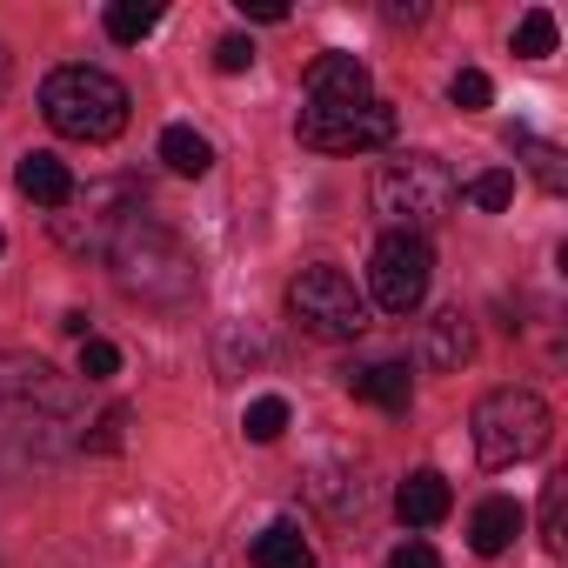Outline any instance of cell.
I'll list each match as a JSON object with an SVG mask.
<instances>
[{
    "mask_svg": "<svg viewBox=\"0 0 568 568\" xmlns=\"http://www.w3.org/2000/svg\"><path fill=\"white\" fill-rule=\"evenodd\" d=\"M108 267L121 281V295L148 302V308H181L194 295V254L174 227H161L154 214H134L114 241H108Z\"/></svg>",
    "mask_w": 568,
    "mask_h": 568,
    "instance_id": "obj_1",
    "label": "cell"
},
{
    "mask_svg": "<svg viewBox=\"0 0 568 568\" xmlns=\"http://www.w3.org/2000/svg\"><path fill=\"white\" fill-rule=\"evenodd\" d=\"M41 114L68 141H114L128 128V88L108 68H54L41 81Z\"/></svg>",
    "mask_w": 568,
    "mask_h": 568,
    "instance_id": "obj_2",
    "label": "cell"
},
{
    "mask_svg": "<svg viewBox=\"0 0 568 568\" xmlns=\"http://www.w3.org/2000/svg\"><path fill=\"white\" fill-rule=\"evenodd\" d=\"M455 201H462V187L442 154H395L375 168V214L388 221V234H422V227L448 221Z\"/></svg>",
    "mask_w": 568,
    "mask_h": 568,
    "instance_id": "obj_3",
    "label": "cell"
},
{
    "mask_svg": "<svg viewBox=\"0 0 568 568\" xmlns=\"http://www.w3.org/2000/svg\"><path fill=\"white\" fill-rule=\"evenodd\" d=\"M468 435H475V455L481 468H515V462H535L555 435V415L535 388H495L475 402L468 415Z\"/></svg>",
    "mask_w": 568,
    "mask_h": 568,
    "instance_id": "obj_4",
    "label": "cell"
},
{
    "mask_svg": "<svg viewBox=\"0 0 568 568\" xmlns=\"http://www.w3.org/2000/svg\"><path fill=\"white\" fill-rule=\"evenodd\" d=\"M288 315H295L315 342H355V335L368 328L362 288H355L342 267H328V261H315V267H302V274L288 281Z\"/></svg>",
    "mask_w": 568,
    "mask_h": 568,
    "instance_id": "obj_5",
    "label": "cell"
},
{
    "mask_svg": "<svg viewBox=\"0 0 568 568\" xmlns=\"http://www.w3.org/2000/svg\"><path fill=\"white\" fill-rule=\"evenodd\" d=\"M428 281H435V254L422 234H382L368 254V288L382 315H415L428 302Z\"/></svg>",
    "mask_w": 568,
    "mask_h": 568,
    "instance_id": "obj_6",
    "label": "cell"
},
{
    "mask_svg": "<svg viewBox=\"0 0 568 568\" xmlns=\"http://www.w3.org/2000/svg\"><path fill=\"white\" fill-rule=\"evenodd\" d=\"M295 134L322 154H368V148H388L395 141V108L388 101H342V108H302Z\"/></svg>",
    "mask_w": 568,
    "mask_h": 568,
    "instance_id": "obj_7",
    "label": "cell"
},
{
    "mask_svg": "<svg viewBox=\"0 0 568 568\" xmlns=\"http://www.w3.org/2000/svg\"><path fill=\"white\" fill-rule=\"evenodd\" d=\"M141 214V187L134 181H94L88 194L74 187V201L61 207V221H54V234H61V247H108L128 221Z\"/></svg>",
    "mask_w": 568,
    "mask_h": 568,
    "instance_id": "obj_8",
    "label": "cell"
},
{
    "mask_svg": "<svg viewBox=\"0 0 568 568\" xmlns=\"http://www.w3.org/2000/svg\"><path fill=\"white\" fill-rule=\"evenodd\" d=\"M8 408H48V415H68V408H74V388H68L48 362L0 355V415H8Z\"/></svg>",
    "mask_w": 568,
    "mask_h": 568,
    "instance_id": "obj_9",
    "label": "cell"
},
{
    "mask_svg": "<svg viewBox=\"0 0 568 568\" xmlns=\"http://www.w3.org/2000/svg\"><path fill=\"white\" fill-rule=\"evenodd\" d=\"M342 388H348L355 402L388 408V415H408V402H415L408 362H348V368H342Z\"/></svg>",
    "mask_w": 568,
    "mask_h": 568,
    "instance_id": "obj_10",
    "label": "cell"
},
{
    "mask_svg": "<svg viewBox=\"0 0 568 568\" xmlns=\"http://www.w3.org/2000/svg\"><path fill=\"white\" fill-rule=\"evenodd\" d=\"M308 108H342V101H368V68L355 54H322L308 68Z\"/></svg>",
    "mask_w": 568,
    "mask_h": 568,
    "instance_id": "obj_11",
    "label": "cell"
},
{
    "mask_svg": "<svg viewBox=\"0 0 568 568\" xmlns=\"http://www.w3.org/2000/svg\"><path fill=\"white\" fill-rule=\"evenodd\" d=\"M468 355H475V328H468V315H462V308H442V315L422 328V362H428L435 375H455Z\"/></svg>",
    "mask_w": 568,
    "mask_h": 568,
    "instance_id": "obj_12",
    "label": "cell"
},
{
    "mask_svg": "<svg viewBox=\"0 0 568 568\" xmlns=\"http://www.w3.org/2000/svg\"><path fill=\"white\" fill-rule=\"evenodd\" d=\"M448 508H455V488H448L435 468H415V475L395 488V515H402L408 528H435Z\"/></svg>",
    "mask_w": 568,
    "mask_h": 568,
    "instance_id": "obj_13",
    "label": "cell"
},
{
    "mask_svg": "<svg viewBox=\"0 0 568 568\" xmlns=\"http://www.w3.org/2000/svg\"><path fill=\"white\" fill-rule=\"evenodd\" d=\"M14 187L28 194V201H41V207H68L74 201V174H68V161L61 154H21V168H14Z\"/></svg>",
    "mask_w": 568,
    "mask_h": 568,
    "instance_id": "obj_14",
    "label": "cell"
},
{
    "mask_svg": "<svg viewBox=\"0 0 568 568\" xmlns=\"http://www.w3.org/2000/svg\"><path fill=\"white\" fill-rule=\"evenodd\" d=\"M515 535H521V501H508V495H488L475 508V521H468V548L475 555H501Z\"/></svg>",
    "mask_w": 568,
    "mask_h": 568,
    "instance_id": "obj_15",
    "label": "cell"
},
{
    "mask_svg": "<svg viewBox=\"0 0 568 568\" xmlns=\"http://www.w3.org/2000/svg\"><path fill=\"white\" fill-rule=\"evenodd\" d=\"M254 568H315V548L302 541L295 521H267L254 535Z\"/></svg>",
    "mask_w": 568,
    "mask_h": 568,
    "instance_id": "obj_16",
    "label": "cell"
},
{
    "mask_svg": "<svg viewBox=\"0 0 568 568\" xmlns=\"http://www.w3.org/2000/svg\"><path fill=\"white\" fill-rule=\"evenodd\" d=\"M308 495L335 515V521H348V515H362V501H368V488H362V475L355 468H335V462H322L315 468V481H308Z\"/></svg>",
    "mask_w": 568,
    "mask_h": 568,
    "instance_id": "obj_17",
    "label": "cell"
},
{
    "mask_svg": "<svg viewBox=\"0 0 568 568\" xmlns=\"http://www.w3.org/2000/svg\"><path fill=\"white\" fill-rule=\"evenodd\" d=\"M161 161H168L174 174H187V181H201V174L214 168V141H207V134H194L187 121H174V128L161 134Z\"/></svg>",
    "mask_w": 568,
    "mask_h": 568,
    "instance_id": "obj_18",
    "label": "cell"
},
{
    "mask_svg": "<svg viewBox=\"0 0 568 568\" xmlns=\"http://www.w3.org/2000/svg\"><path fill=\"white\" fill-rule=\"evenodd\" d=\"M508 148L528 161V174H535L548 194H561V187H568V161H561V148H555V141H541V134H528V128H508Z\"/></svg>",
    "mask_w": 568,
    "mask_h": 568,
    "instance_id": "obj_19",
    "label": "cell"
},
{
    "mask_svg": "<svg viewBox=\"0 0 568 568\" xmlns=\"http://www.w3.org/2000/svg\"><path fill=\"white\" fill-rule=\"evenodd\" d=\"M154 28H161V8H141V0H114L108 8V41L114 48H141Z\"/></svg>",
    "mask_w": 568,
    "mask_h": 568,
    "instance_id": "obj_20",
    "label": "cell"
},
{
    "mask_svg": "<svg viewBox=\"0 0 568 568\" xmlns=\"http://www.w3.org/2000/svg\"><path fill=\"white\" fill-rule=\"evenodd\" d=\"M288 395H261V402H247V415H241V428H247V442H281V435H288Z\"/></svg>",
    "mask_w": 568,
    "mask_h": 568,
    "instance_id": "obj_21",
    "label": "cell"
},
{
    "mask_svg": "<svg viewBox=\"0 0 568 568\" xmlns=\"http://www.w3.org/2000/svg\"><path fill=\"white\" fill-rule=\"evenodd\" d=\"M515 54H521V61L555 54V14H548V8H528V14L515 21Z\"/></svg>",
    "mask_w": 568,
    "mask_h": 568,
    "instance_id": "obj_22",
    "label": "cell"
},
{
    "mask_svg": "<svg viewBox=\"0 0 568 568\" xmlns=\"http://www.w3.org/2000/svg\"><path fill=\"white\" fill-rule=\"evenodd\" d=\"M462 194H468V201H475L481 214H501V207L515 201V174H508V168H488V174H475V181H468Z\"/></svg>",
    "mask_w": 568,
    "mask_h": 568,
    "instance_id": "obj_23",
    "label": "cell"
},
{
    "mask_svg": "<svg viewBox=\"0 0 568 568\" xmlns=\"http://www.w3.org/2000/svg\"><path fill=\"white\" fill-rule=\"evenodd\" d=\"M448 101H455V108H462V114H481V108H488V101H495V81H488V74H481V68H462V74H455V81H448Z\"/></svg>",
    "mask_w": 568,
    "mask_h": 568,
    "instance_id": "obj_24",
    "label": "cell"
},
{
    "mask_svg": "<svg viewBox=\"0 0 568 568\" xmlns=\"http://www.w3.org/2000/svg\"><path fill=\"white\" fill-rule=\"evenodd\" d=\"M128 422H134V408H108L101 422H94V435H88V455H121V442H128Z\"/></svg>",
    "mask_w": 568,
    "mask_h": 568,
    "instance_id": "obj_25",
    "label": "cell"
},
{
    "mask_svg": "<svg viewBox=\"0 0 568 568\" xmlns=\"http://www.w3.org/2000/svg\"><path fill=\"white\" fill-rule=\"evenodd\" d=\"M81 375H88V382L121 375V348H114V342H101V335H88V342H81Z\"/></svg>",
    "mask_w": 568,
    "mask_h": 568,
    "instance_id": "obj_26",
    "label": "cell"
},
{
    "mask_svg": "<svg viewBox=\"0 0 568 568\" xmlns=\"http://www.w3.org/2000/svg\"><path fill=\"white\" fill-rule=\"evenodd\" d=\"M561 501H568V481H548L541 488V541H548V555H561Z\"/></svg>",
    "mask_w": 568,
    "mask_h": 568,
    "instance_id": "obj_27",
    "label": "cell"
},
{
    "mask_svg": "<svg viewBox=\"0 0 568 568\" xmlns=\"http://www.w3.org/2000/svg\"><path fill=\"white\" fill-rule=\"evenodd\" d=\"M214 68H221V74H247V68H254V41H247V34H221V41H214Z\"/></svg>",
    "mask_w": 568,
    "mask_h": 568,
    "instance_id": "obj_28",
    "label": "cell"
},
{
    "mask_svg": "<svg viewBox=\"0 0 568 568\" xmlns=\"http://www.w3.org/2000/svg\"><path fill=\"white\" fill-rule=\"evenodd\" d=\"M388 568H442V555H435L428 541H402V548L388 555Z\"/></svg>",
    "mask_w": 568,
    "mask_h": 568,
    "instance_id": "obj_29",
    "label": "cell"
},
{
    "mask_svg": "<svg viewBox=\"0 0 568 568\" xmlns=\"http://www.w3.org/2000/svg\"><path fill=\"white\" fill-rule=\"evenodd\" d=\"M241 14H247V21H288V8H281V0H241Z\"/></svg>",
    "mask_w": 568,
    "mask_h": 568,
    "instance_id": "obj_30",
    "label": "cell"
},
{
    "mask_svg": "<svg viewBox=\"0 0 568 568\" xmlns=\"http://www.w3.org/2000/svg\"><path fill=\"white\" fill-rule=\"evenodd\" d=\"M8 88H14V54H8V41H0V101H8Z\"/></svg>",
    "mask_w": 568,
    "mask_h": 568,
    "instance_id": "obj_31",
    "label": "cell"
},
{
    "mask_svg": "<svg viewBox=\"0 0 568 568\" xmlns=\"http://www.w3.org/2000/svg\"><path fill=\"white\" fill-rule=\"evenodd\" d=\"M0 247H8V234H0Z\"/></svg>",
    "mask_w": 568,
    "mask_h": 568,
    "instance_id": "obj_32",
    "label": "cell"
}]
</instances>
